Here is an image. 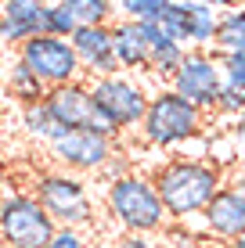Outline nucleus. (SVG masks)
I'll return each instance as SVG.
<instances>
[{"mask_svg":"<svg viewBox=\"0 0 245 248\" xmlns=\"http://www.w3.org/2000/svg\"><path fill=\"white\" fill-rule=\"evenodd\" d=\"M22 130H25V137H33V140H40V144H50L58 133H65L62 126L50 119V112L44 108V101L22 108Z\"/></svg>","mask_w":245,"mask_h":248,"instance_id":"obj_19","label":"nucleus"},{"mask_svg":"<svg viewBox=\"0 0 245 248\" xmlns=\"http://www.w3.org/2000/svg\"><path fill=\"white\" fill-rule=\"evenodd\" d=\"M80 29L72 15L69 0H58V4H44V36H58V40H72V32Z\"/></svg>","mask_w":245,"mask_h":248,"instance_id":"obj_20","label":"nucleus"},{"mask_svg":"<svg viewBox=\"0 0 245 248\" xmlns=\"http://www.w3.org/2000/svg\"><path fill=\"white\" fill-rule=\"evenodd\" d=\"M44 32V4L40 0H4L0 4V44L18 50L25 40Z\"/></svg>","mask_w":245,"mask_h":248,"instance_id":"obj_12","label":"nucleus"},{"mask_svg":"<svg viewBox=\"0 0 245 248\" xmlns=\"http://www.w3.org/2000/svg\"><path fill=\"white\" fill-rule=\"evenodd\" d=\"M159 191V202H163L166 216L173 223H184L191 216H202L206 205L213 202V194L224 187V169L216 166L213 158H166L163 166L151 176Z\"/></svg>","mask_w":245,"mask_h":248,"instance_id":"obj_1","label":"nucleus"},{"mask_svg":"<svg viewBox=\"0 0 245 248\" xmlns=\"http://www.w3.org/2000/svg\"><path fill=\"white\" fill-rule=\"evenodd\" d=\"M69 44L76 50L80 72L87 79H105V76L119 72L115 54H112V25H80Z\"/></svg>","mask_w":245,"mask_h":248,"instance_id":"obj_10","label":"nucleus"},{"mask_svg":"<svg viewBox=\"0 0 245 248\" xmlns=\"http://www.w3.org/2000/svg\"><path fill=\"white\" fill-rule=\"evenodd\" d=\"M112 54H115L119 72H126V76L148 72V44H145V32H141L137 22H126V18L112 22Z\"/></svg>","mask_w":245,"mask_h":248,"instance_id":"obj_14","label":"nucleus"},{"mask_svg":"<svg viewBox=\"0 0 245 248\" xmlns=\"http://www.w3.org/2000/svg\"><path fill=\"white\" fill-rule=\"evenodd\" d=\"M227 248H245V230H242L238 237H234V241H227Z\"/></svg>","mask_w":245,"mask_h":248,"instance_id":"obj_28","label":"nucleus"},{"mask_svg":"<svg viewBox=\"0 0 245 248\" xmlns=\"http://www.w3.org/2000/svg\"><path fill=\"white\" fill-rule=\"evenodd\" d=\"M4 187H7V166L0 162V194H4Z\"/></svg>","mask_w":245,"mask_h":248,"instance_id":"obj_29","label":"nucleus"},{"mask_svg":"<svg viewBox=\"0 0 245 248\" xmlns=\"http://www.w3.org/2000/svg\"><path fill=\"white\" fill-rule=\"evenodd\" d=\"M213 112H216V115H227V119L245 115V90H231V87H224V90H220V97H216V105H213Z\"/></svg>","mask_w":245,"mask_h":248,"instance_id":"obj_24","label":"nucleus"},{"mask_svg":"<svg viewBox=\"0 0 245 248\" xmlns=\"http://www.w3.org/2000/svg\"><path fill=\"white\" fill-rule=\"evenodd\" d=\"M159 29H163V36L170 40V44L177 47H188V32H191V25H188V4H180V0H166V7H163V15H159Z\"/></svg>","mask_w":245,"mask_h":248,"instance_id":"obj_18","label":"nucleus"},{"mask_svg":"<svg viewBox=\"0 0 245 248\" xmlns=\"http://www.w3.org/2000/svg\"><path fill=\"white\" fill-rule=\"evenodd\" d=\"M213 54H245V7H231L220 15L213 40Z\"/></svg>","mask_w":245,"mask_h":248,"instance_id":"obj_16","label":"nucleus"},{"mask_svg":"<svg viewBox=\"0 0 245 248\" xmlns=\"http://www.w3.org/2000/svg\"><path fill=\"white\" fill-rule=\"evenodd\" d=\"M137 130H141L148 148H163L166 151V148L195 140L202 133V112L166 87V90H155L148 97V112H145Z\"/></svg>","mask_w":245,"mask_h":248,"instance_id":"obj_4","label":"nucleus"},{"mask_svg":"<svg viewBox=\"0 0 245 248\" xmlns=\"http://www.w3.org/2000/svg\"><path fill=\"white\" fill-rule=\"evenodd\" d=\"M47 148V158L54 162L58 169H65V173H105V166L115 158V140H108V137H98L90 130H65L58 133Z\"/></svg>","mask_w":245,"mask_h":248,"instance_id":"obj_8","label":"nucleus"},{"mask_svg":"<svg viewBox=\"0 0 245 248\" xmlns=\"http://www.w3.org/2000/svg\"><path fill=\"white\" fill-rule=\"evenodd\" d=\"M87 87H90V101H94V108H98V112H105L123 133L141 126V119H145V112H148V97H151V93L141 87L133 76L115 72V76H105V79H87Z\"/></svg>","mask_w":245,"mask_h":248,"instance_id":"obj_6","label":"nucleus"},{"mask_svg":"<svg viewBox=\"0 0 245 248\" xmlns=\"http://www.w3.org/2000/svg\"><path fill=\"white\" fill-rule=\"evenodd\" d=\"M47 248H87V234H83V230L58 227V230H54V237L47 241Z\"/></svg>","mask_w":245,"mask_h":248,"instance_id":"obj_25","label":"nucleus"},{"mask_svg":"<svg viewBox=\"0 0 245 248\" xmlns=\"http://www.w3.org/2000/svg\"><path fill=\"white\" fill-rule=\"evenodd\" d=\"M29 194L40 202V209L54 219V227L87 230V227L98 223V205H94V198H90V187L83 184V176H76V173H65V169L36 173Z\"/></svg>","mask_w":245,"mask_h":248,"instance_id":"obj_3","label":"nucleus"},{"mask_svg":"<svg viewBox=\"0 0 245 248\" xmlns=\"http://www.w3.org/2000/svg\"><path fill=\"white\" fill-rule=\"evenodd\" d=\"M44 108L50 112L62 130H90V119H94V101H90V87L87 79L65 83V87L47 90Z\"/></svg>","mask_w":245,"mask_h":248,"instance_id":"obj_11","label":"nucleus"},{"mask_svg":"<svg viewBox=\"0 0 245 248\" xmlns=\"http://www.w3.org/2000/svg\"><path fill=\"white\" fill-rule=\"evenodd\" d=\"M72 15L80 25H112L115 22V4L112 0H69Z\"/></svg>","mask_w":245,"mask_h":248,"instance_id":"obj_21","label":"nucleus"},{"mask_svg":"<svg viewBox=\"0 0 245 248\" xmlns=\"http://www.w3.org/2000/svg\"><path fill=\"white\" fill-rule=\"evenodd\" d=\"M163 7H166V0H123V4H115V15L126 22L145 25V22H159Z\"/></svg>","mask_w":245,"mask_h":248,"instance_id":"obj_22","label":"nucleus"},{"mask_svg":"<svg viewBox=\"0 0 245 248\" xmlns=\"http://www.w3.org/2000/svg\"><path fill=\"white\" fill-rule=\"evenodd\" d=\"M18 62L29 68L33 76H36L40 83H44L47 90H54V87H65V83H76V79H83V72H80V62H76V50L69 40H58V36H33V40H25V44L18 47Z\"/></svg>","mask_w":245,"mask_h":248,"instance_id":"obj_7","label":"nucleus"},{"mask_svg":"<svg viewBox=\"0 0 245 248\" xmlns=\"http://www.w3.org/2000/svg\"><path fill=\"white\" fill-rule=\"evenodd\" d=\"M7 93H11L22 108H29V105H40V101L47 97V87L18 62V58H15L11 68H7Z\"/></svg>","mask_w":245,"mask_h":248,"instance_id":"obj_17","label":"nucleus"},{"mask_svg":"<svg viewBox=\"0 0 245 248\" xmlns=\"http://www.w3.org/2000/svg\"><path fill=\"white\" fill-rule=\"evenodd\" d=\"M202 223L209 227V234H216L220 241H234L245 230V198L234 191L231 184H224L213 194V202L202 212Z\"/></svg>","mask_w":245,"mask_h":248,"instance_id":"obj_13","label":"nucleus"},{"mask_svg":"<svg viewBox=\"0 0 245 248\" xmlns=\"http://www.w3.org/2000/svg\"><path fill=\"white\" fill-rule=\"evenodd\" d=\"M105 212L123 234H159L166 230L170 216H166L159 191L151 184V176L145 173H123L115 180H108L105 187Z\"/></svg>","mask_w":245,"mask_h":248,"instance_id":"obj_2","label":"nucleus"},{"mask_svg":"<svg viewBox=\"0 0 245 248\" xmlns=\"http://www.w3.org/2000/svg\"><path fill=\"white\" fill-rule=\"evenodd\" d=\"M220 72H224V87L245 90V54H224L220 58Z\"/></svg>","mask_w":245,"mask_h":248,"instance_id":"obj_23","label":"nucleus"},{"mask_svg":"<svg viewBox=\"0 0 245 248\" xmlns=\"http://www.w3.org/2000/svg\"><path fill=\"white\" fill-rule=\"evenodd\" d=\"M170 90L177 97H184L188 105H195L198 112H213L216 97L224 90V72H220V58L213 50H195L191 47L184 54L180 68L173 72Z\"/></svg>","mask_w":245,"mask_h":248,"instance_id":"obj_9","label":"nucleus"},{"mask_svg":"<svg viewBox=\"0 0 245 248\" xmlns=\"http://www.w3.org/2000/svg\"><path fill=\"white\" fill-rule=\"evenodd\" d=\"M234 148H238V158H245V115L234 119Z\"/></svg>","mask_w":245,"mask_h":248,"instance_id":"obj_27","label":"nucleus"},{"mask_svg":"<svg viewBox=\"0 0 245 248\" xmlns=\"http://www.w3.org/2000/svg\"><path fill=\"white\" fill-rule=\"evenodd\" d=\"M54 230V219L29 191L0 194V248H47Z\"/></svg>","mask_w":245,"mask_h":248,"instance_id":"obj_5","label":"nucleus"},{"mask_svg":"<svg viewBox=\"0 0 245 248\" xmlns=\"http://www.w3.org/2000/svg\"><path fill=\"white\" fill-rule=\"evenodd\" d=\"M0 83H4V68H0Z\"/></svg>","mask_w":245,"mask_h":248,"instance_id":"obj_30","label":"nucleus"},{"mask_svg":"<svg viewBox=\"0 0 245 248\" xmlns=\"http://www.w3.org/2000/svg\"><path fill=\"white\" fill-rule=\"evenodd\" d=\"M188 44L195 50H209L216 40V25H220V11H216V4H206V0H191L188 4Z\"/></svg>","mask_w":245,"mask_h":248,"instance_id":"obj_15","label":"nucleus"},{"mask_svg":"<svg viewBox=\"0 0 245 248\" xmlns=\"http://www.w3.org/2000/svg\"><path fill=\"white\" fill-rule=\"evenodd\" d=\"M112 248H155V241L145 237V234H119Z\"/></svg>","mask_w":245,"mask_h":248,"instance_id":"obj_26","label":"nucleus"}]
</instances>
